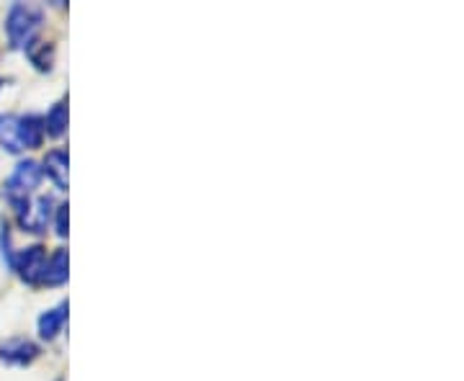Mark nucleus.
Segmentation results:
<instances>
[{"label": "nucleus", "mask_w": 464, "mask_h": 381, "mask_svg": "<svg viewBox=\"0 0 464 381\" xmlns=\"http://www.w3.org/2000/svg\"><path fill=\"white\" fill-rule=\"evenodd\" d=\"M65 126H68V103H57L45 121V132H49L52 137H60L65 134Z\"/></svg>", "instance_id": "11"}, {"label": "nucleus", "mask_w": 464, "mask_h": 381, "mask_svg": "<svg viewBox=\"0 0 464 381\" xmlns=\"http://www.w3.org/2000/svg\"><path fill=\"white\" fill-rule=\"evenodd\" d=\"M39 26H42V11H39L37 5L16 3V5L8 11V19H5V31H8L11 47H31V39H34V34H37Z\"/></svg>", "instance_id": "1"}, {"label": "nucleus", "mask_w": 464, "mask_h": 381, "mask_svg": "<svg viewBox=\"0 0 464 381\" xmlns=\"http://www.w3.org/2000/svg\"><path fill=\"white\" fill-rule=\"evenodd\" d=\"M28 57L31 62L39 68V70H49L52 68V57H54V49L47 45H39V47H28Z\"/></svg>", "instance_id": "12"}, {"label": "nucleus", "mask_w": 464, "mask_h": 381, "mask_svg": "<svg viewBox=\"0 0 464 381\" xmlns=\"http://www.w3.org/2000/svg\"><path fill=\"white\" fill-rule=\"evenodd\" d=\"M68 250H54V255L45 263V273H42V281L49 286H60L68 281Z\"/></svg>", "instance_id": "8"}, {"label": "nucleus", "mask_w": 464, "mask_h": 381, "mask_svg": "<svg viewBox=\"0 0 464 381\" xmlns=\"http://www.w3.org/2000/svg\"><path fill=\"white\" fill-rule=\"evenodd\" d=\"M39 181H42V167H39V163L24 160V163H19L16 170L11 173V178H8V183H5V196H8V199L13 201V207L19 209L24 201H28V196L37 190Z\"/></svg>", "instance_id": "2"}, {"label": "nucleus", "mask_w": 464, "mask_h": 381, "mask_svg": "<svg viewBox=\"0 0 464 381\" xmlns=\"http://www.w3.org/2000/svg\"><path fill=\"white\" fill-rule=\"evenodd\" d=\"M57 235L60 238H68V204H62L57 209Z\"/></svg>", "instance_id": "13"}, {"label": "nucleus", "mask_w": 464, "mask_h": 381, "mask_svg": "<svg viewBox=\"0 0 464 381\" xmlns=\"http://www.w3.org/2000/svg\"><path fill=\"white\" fill-rule=\"evenodd\" d=\"M42 173H47L49 178L57 183V189H68V152L62 150H52L47 158H45V167Z\"/></svg>", "instance_id": "7"}, {"label": "nucleus", "mask_w": 464, "mask_h": 381, "mask_svg": "<svg viewBox=\"0 0 464 381\" xmlns=\"http://www.w3.org/2000/svg\"><path fill=\"white\" fill-rule=\"evenodd\" d=\"M19 222L26 232H45L52 216V199L49 196H37L34 201H24L19 209Z\"/></svg>", "instance_id": "3"}, {"label": "nucleus", "mask_w": 464, "mask_h": 381, "mask_svg": "<svg viewBox=\"0 0 464 381\" xmlns=\"http://www.w3.org/2000/svg\"><path fill=\"white\" fill-rule=\"evenodd\" d=\"M0 144L13 155L24 150V144H21V117L0 114Z\"/></svg>", "instance_id": "6"}, {"label": "nucleus", "mask_w": 464, "mask_h": 381, "mask_svg": "<svg viewBox=\"0 0 464 381\" xmlns=\"http://www.w3.org/2000/svg\"><path fill=\"white\" fill-rule=\"evenodd\" d=\"M65 320H68V304H60L57 310L45 312V314L39 317V335H42L45 340L57 337V333H60L62 325H65Z\"/></svg>", "instance_id": "9"}, {"label": "nucleus", "mask_w": 464, "mask_h": 381, "mask_svg": "<svg viewBox=\"0 0 464 381\" xmlns=\"http://www.w3.org/2000/svg\"><path fill=\"white\" fill-rule=\"evenodd\" d=\"M45 140V121L39 117H21V144L24 150H37Z\"/></svg>", "instance_id": "10"}, {"label": "nucleus", "mask_w": 464, "mask_h": 381, "mask_svg": "<svg viewBox=\"0 0 464 381\" xmlns=\"http://www.w3.org/2000/svg\"><path fill=\"white\" fill-rule=\"evenodd\" d=\"M39 353V348L28 340H8L5 345H0V358L5 363H13V366H24L28 361H34Z\"/></svg>", "instance_id": "5"}, {"label": "nucleus", "mask_w": 464, "mask_h": 381, "mask_svg": "<svg viewBox=\"0 0 464 381\" xmlns=\"http://www.w3.org/2000/svg\"><path fill=\"white\" fill-rule=\"evenodd\" d=\"M45 247L42 245H34V247H26L19 258H13V268L19 271V276L24 279L26 284H39L42 281V273H45Z\"/></svg>", "instance_id": "4"}]
</instances>
